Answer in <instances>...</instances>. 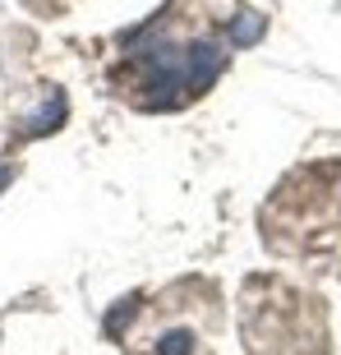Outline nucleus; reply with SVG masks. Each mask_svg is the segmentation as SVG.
Listing matches in <instances>:
<instances>
[{"label": "nucleus", "instance_id": "f257e3e1", "mask_svg": "<svg viewBox=\"0 0 341 355\" xmlns=\"http://www.w3.org/2000/svg\"><path fill=\"white\" fill-rule=\"evenodd\" d=\"M60 120H65V92H51L37 116L28 120V125H19V134H28V139H42V134H51Z\"/></svg>", "mask_w": 341, "mask_h": 355}, {"label": "nucleus", "instance_id": "f03ea898", "mask_svg": "<svg viewBox=\"0 0 341 355\" xmlns=\"http://www.w3.org/2000/svg\"><path fill=\"white\" fill-rule=\"evenodd\" d=\"M263 37V19L259 14H236V24H231V42H259Z\"/></svg>", "mask_w": 341, "mask_h": 355}, {"label": "nucleus", "instance_id": "7ed1b4c3", "mask_svg": "<svg viewBox=\"0 0 341 355\" xmlns=\"http://www.w3.org/2000/svg\"><path fill=\"white\" fill-rule=\"evenodd\" d=\"M157 346H161V351H194L198 337H189V332H161Z\"/></svg>", "mask_w": 341, "mask_h": 355}, {"label": "nucleus", "instance_id": "20e7f679", "mask_svg": "<svg viewBox=\"0 0 341 355\" xmlns=\"http://www.w3.org/2000/svg\"><path fill=\"white\" fill-rule=\"evenodd\" d=\"M10 180H14V171H10V166H0V189H5Z\"/></svg>", "mask_w": 341, "mask_h": 355}]
</instances>
